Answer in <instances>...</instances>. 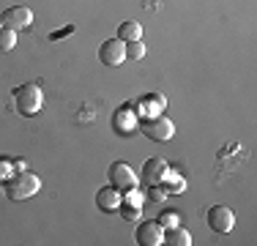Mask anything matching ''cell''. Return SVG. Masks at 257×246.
Instances as JSON below:
<instances>
[{
    "mask_svg": "<svg viewBox=\"0 0 257 246\" xmlns=\"http://www.w3.org/2000/svg\"><path fill=\"white\" fill-rule=\"evenodd\" d=\"M118 39L120 41H143V25L140 22H134V20H128V22H120V28H118Z\"/></svg>",
    "mask_w": 257,
    "mask_h": 246,
    "instance_id": "11",
    "label": "cell"
},
{
    "mask_svg": "<svg viewBox=\"0 0 257 246\" xmlns=\"http://www.w3.org/2000/svg\"><path fill=\"white\" fill-rule=\"evenodd\" d=\"M126 58L128 60H143L145 58V44L143 41H128L126 44Z\"/></svg>",
    "mask_w": 257,
    "mask_h": 246,
    "instance_id": "17",
    "label": "cell"
},
{
    "mask_svg": "<svg viewBox=\"0 0 257 246\" xmlns=\"http://www.w3.org/2000/svg\"><path fill=\"white\" fill-rule=\"evenodd\" d=\"M134 126H137V118H134V112L128 107H123V109L115 112V129H118L120 134H132Z\"/></svg>",
    "mask_w": 257,
    "mask_h": 246,
    "instance_id": "12",
    "label": "cell"
},
{
    "mask_svg": "<svg viewBox=\"0 0 257 246\" xmlns=\"http://www.w3.org/2000/svg\"><path fill=\"white\" fill-rule=\"evenodd\" d=\"M156 221L164 227V230H170V227H178V224H181V213H178V211H173V208H167V211L159 213V219H156Z\"/></svg>",
    "mask_w": 257,
    "mask_h": 246,
    "instance_id": "15",
    "label": "cell"
},
{
    "mask_svg": "<svg viewBox=\"0 0 257 246\" xmlns=\"http://www.w3.org/2000/svg\"><path fill=\"white\" fill-rule=\"evenodd\" d=\"M3 189H6V197H9V200L22 202V200H30V197L41 189V178L36 175V172L20 170V172H11V175L6 178Z\"/></svg>",
    "mask_w": 257,
    "mask_h": 246,
    "instance_id": "1",
    "label": "cell"
},
{
    "mask_svg": "<svg viewBox=\"0 0 257 246\" xmlns=\"http://www.w3.org/2000/svg\"><path fill=\"white\" fill-rule=\"evenodd\" d=\"M208 227L213 232H230L235 227V213L230 211L227 205H211L208 208Z\"/></svg>",
    "mask_w": 257,
    "mask_h": 246,
    "instance_id": "6",
    "label": "cell"
},
{
    "mask_svg": "<svg viewBox=\"0 0 257 246\" xmlns=\"http://www.w3.org/2000/svg\"><path fill=\"white\" fill-rule=\"evenodd\" d=\"M134 238H137L140 246H159L164 243V227L159 221H140Z\"/></svg>",
    "mask_w": 257,
    "mask_h": 246,
    "instance_id": "8",
    "label": "cell"
},
{
    "mask_svg": "<svg viewBox=\"0 0 257 246\" xmlns=\"http://www.w3.org/2000/svg\"><path fill=\"white\" fill-rule=\"evenodd\" d=\"M120 205H123V208H120V213H123L126 221H137L140 219V208L137 205H126V202H120Z\"/></svg>",
    "mask_w": 257,
    "mask_h": 246,
    "instance_id": "19",
    "label": "cell"
},
{
    "mask_svg": "<svg viewBox=\"0 0 257 246\" xmlns=\"http://www.w3.org/2000/svg\"><path fill=\"white\" fill-rule=\"evenodd\" d=\"M164 241L173 243V246H192V235H189V230H183V227H170L167 232H164Z\"/></svg>",
    "mask_w": 257,
    "mask_h": 246,
    "instance_id": "13",
    "label": "cell"
},
{
    "mask_svg": "<svg viewBox=\"0 0 257 246\" xmlns=\"http://www.w3.org/2000/svg\"><path fill=\"white\" fill-rule=\"evenodd\" d=\"M99 60L104 66H120L126 60V41L120 39H107L99 47Z\"/></svg>",
    "mask_w": 257,
    "mask_h": 246,
    "instance_id": "7",
    "label": "cell"
},
{
    "mask_svg": "<svg viewBox=\"0 0 257 246\" xmlns=\"http://www.w3.org/2000/svg\"><path fill=\"white\" fill-rule=\"evenodd\" d=\"M120 194H123V202H126V205H137V208H143L145 194H143V192H137V186H134V189H126V192H120Z\"/></svg>",
    "mask_w": 257,
    "mask_h": 246,
    "instance_id": "18",
    "label": "cell"
},
{
    "mask_svg": "<svg viewBox=\"0 0 257 246\" xmlns=\"http://www.w3.org/2000/svg\"><path fill=\"white\" fill-rule=\"evenodd\" d=\"M14 44H17V30L0 28V52H11Z\"/></svg>",
    "mask_w": 257,
    "mask_h": 246,
    "instance_id": "16",
    "label": "cell"
},
{
    "mask_svg": "<svg viewBox=\"0 0 257 246\" xmlns=\"http://www.w3.org/2000/svg\"><path fill=\"white\" fill-rule=\"evenodd\" d=\"M0 25L20 33V30H25L33 25V11H30L28 6H9V9L0 14Z\"/></svg>",
    "mask_w": 257,
    "mask_h": 246,
    "instance_id": "4",
    "label": "cell"
},
{
    "mask_svg": "<svg viewBox=\"0 0 257 246\" xmlns=\"http://www.w3.org/2000/svg\"><path fill=\"white\" fill-rule=\"evenodd\" d=\"M167 162H164L162 156H154V159H148V162L143 164V178H145V183H151V186H156V183H162V178H164V172H167Z\"/></svg>",
    "mask_w": 257,
    "mask_h": 246,
    "instance_id": "10",
    "label": "cell"
},
{
    "mask_svg": "<svg viewBox=\"0 0 257 246\" xmlns=\"http://www.w3.org/2000/svg\"><path fill=\"white\" fill-rule=\"evenodd\" d=\"M0 28H3V25H0Z\"/></svg>",
    "mask_w": 257,
    "mask_h": 246,
    "instance_id": "20",
    "label": "cell"
},
{
    "mask_svg": "<svg viewBox=\"0 0 257 246\" xmlns=\"http://www.w3.org/2000/svg\"><path fill=\"white\" fill-rule=\"evenodd\" d=\"M120 202H123V194H120V189H115L112 183L96 192V205H99V211H104V213L118 211V208H120Z\"/></svg>",
    "mask_w": 257,
    "mask_h": 246,
    "instance_id": "9",
    "label": "cell"
},
{
    "mask_svg": "<svg viewBox=\"0 0 257 246\" xmlns=\"http://www.w3.org/2000/svg\"><path fill=\"white\" fill-rule=\"evenodd\" d=\"M143 134L148 140H156V143H167L175 134V126H173V120L164 118V115H154V118L143 120Z\"/></svg>",
    "mask_w": 257,
    "mask_h": 246,
    "instance_id": "3",
    "label": "cell"
},
{
    "mask_svg": "<svg viewBox=\"0 0 257 246\" xmlns=\"http://www.w3.org/2000/svg\"><path fill=\"white\" fill-rule=\"evenodd\" d=\"M162 186H164V192H167V194H173V192H183V189H186V181H183L178 172L167 170V172H164V178H162Z\"/></svg>",
    "mask_w": 257,
    "mask_h": 246,
    "instance_id": "14",
    "label": "cell"
},
{
    "mask_svg": "<svg viewBox=\"0 0 257 246\" xmlns=\"http://www.w3.org/2000/svg\"><path fill=\"white\" fill-rule=\"evenodd\" d=\"M109 183H112L115 189H120V192H126V189H134L137 186V172L132 170V164H126V162H112L109 164Z\"/></svg>",
    "mask_w": 257,
    "mask_h": 246,
    "instance_id": "5",
    "label": "cell"
},
{
    "mask_svg": "<svg viewBox=\"0 0 257 246\" xmlns=\"http://www.w3.org/2000/svg\"><path fill=\"white\" fill-rule=\"evenodd\" d=\"M17 109H20L22 115H36L41 107H44V93H41L39 85H22L20 90H17Z\"/></svg>",
    "mask_w": 257,
    "mask_h": 246,
    "instance_id": "2",
    "label": "cell"
}]
</instances>
